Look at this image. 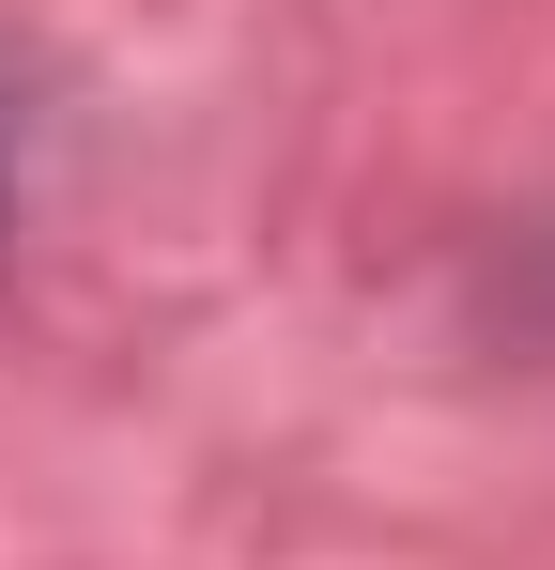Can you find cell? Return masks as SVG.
<instances>
[{
    "mask_svg": "<svg viewBox=\"0 0 555 570\" xmlns=\"http://www.w3.org/2000/svg\"><path fill=\"white\" fill-rule=\"evenodd\" d=\"M16 200H31V94L0 78V247H16Z\"/></svg>",
    "mask_w": 555,
    "mask_h": 570,
    "instance_id": "1",
    "label": "cell"
},
{
    "mask_svg": "<svg viewBox=\"0 0 555 570\" xmlns=\"http://www.w3.org/2000/svg\"><path fill=\"white\" fill-rule=\"evenodd\" d=\"M525 263H541V324H555V216H541V232H525Z\"/></svg>",
    "mask_w": 555,
    "mask_h": 570,
    "instance_id": "2",
    "label": "cell"
}]
</instances>
